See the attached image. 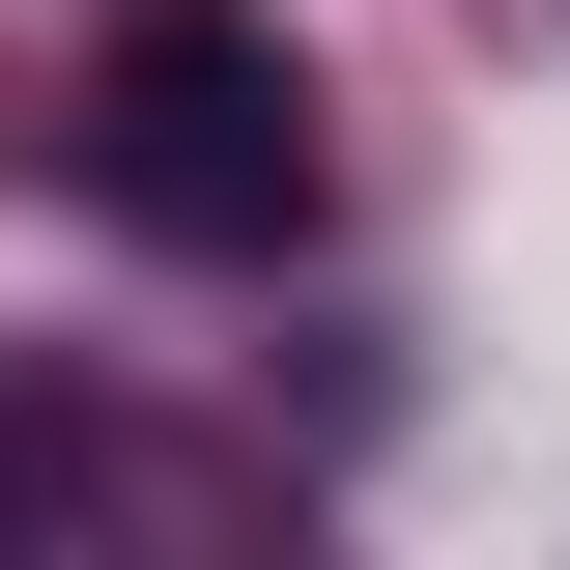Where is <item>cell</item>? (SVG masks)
Returning a JSON list of instances; mask_svg holds the SVG:
<instances>
[{
  "instance_id": "obj_1",
  "label": "cell",
  "mask_w": 570,
  "mask_h": 570,
  "mask_svg": "<svg viewBox=\"0 0 570 570\" xmlns=\"http://www.w3.org/2000/svg\"><path fill=\"white\" fill-rule=\"evenodd\" d=\"M58 171L142 257H285L314 228V58H285L257 0H115V58L58 86Z\"/></svg>"
}]
</instances>
